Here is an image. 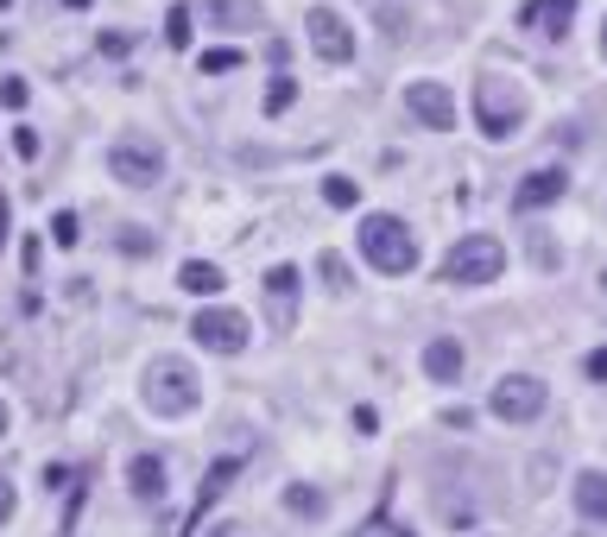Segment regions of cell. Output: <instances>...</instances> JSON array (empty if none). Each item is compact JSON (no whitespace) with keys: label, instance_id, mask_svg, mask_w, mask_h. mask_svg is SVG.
Listing matches in <instances>:
<instances>
[{"label":"cell","instance_id":"6da1fadb","mask_svg":"<svg viewBox=\"0 0 607 537\" xmlns=\"http://www.w3.org/2000/svg\"><path fill=\"white\" fill-rule=\"evenodd\" d=\"M140 398L152 418H190L197 405H203V380H197V367L178 355H159L152 367L140 373Z\"/></svg>","mask_w":607,"mask_h":537},{"label":"cell","instance_id":"7a4b0ae2","mask_svg":"<svg viewBox=\"0 0 607 537\" xmlns=\"http://www.w3.org/2000/svg\"><path fill=\"white\" fill-rule=\"evenodd\" d=\"M361 253H367L380 272H393V279L418 272V241H412V228H405L399 215H367V221H361Z\"/></svg>","mask_w":607,"mask_h":537},{"label":"cell","instance_id":"3957f363","mask_svg":"<svg viewBox=\"0 0 607 537\" xmlns=\"http://www.w3.org/2000/svg\"><path fill=\"white\" fill-rule=\"evenodd\" d=\"M475 120H481L488 140H513L526 127V89L506 82V76H481L475 82Z\"/></svg>","mask_w":607,"mask_h":537},{"label":"cell","instance_id":"277c9868","mask_svg":"<svg viewBox=\"0 0 607 537\" xmlns=\"http://www.w3.org/2000/svg\"><path fill=\"white\" fill-rule=\"evenodd\" d=\"M501 266H506V247L494 234H463L443 253V285H494Z\"/></svg>","mask_w":607,"mask_h":537},{"label":"cell","instance_id":"5b68a950","mask_svg":"<svg viewBox=\"0 0 607 537\" xmlns=\"http://www.w3.org/2000/svg\"><path fill=\"white\" fill-rule=\"evenodd\" d=\"M108 171L127 190H152V183L165 178V145L146 140V133H121V140L108 145Z\"/></svg>","mask_w":607,"mask_h":537},{"label":"cell","instance_id":"8992f818","mask_svg":"<svg viewBox=\"0 0 607 537\" xmlns=\"http://www.w3.org/2000/svg\"><path fill=\"white\" fill-rule=\"evenodd\" d=\"M544 405H551V386L532 380V373H501V380H494V398H488V411H494L501 424H532V418H544Z\"/></svg>","mask_w":607,"mask_h":537},{"label":"cell","instance_id":"52a82bcc","mask_svg":"<svg viewBox=\"0 0 607 537\" xmlns=\"http://www.w3.org/2000/svg\"><path fill=\"white\" fill-rule=\"evenodd\" d=\"M304 38H311V51H317L323 64H349L355 57V26L336 7H311L304 13Z\"/></svg>","mask_w":607,"mask_h":537},{"label":"cell","instance_id":"ba28073f","mask_svg":"<svg viewBox=\"0 0 607 537\" xmlns=\"http://www.w3.org/2000/svg\"><path fill=\"white\" fill-rule=\"evenodd\" d=\"M190 335H197L210 355H241V348L253 342V322L241 317V310H215V304H210V310H197Z\"/></svg>","mask_w":607,"mask_h":537},{"label":"cell","instance_id":"9c48e42d","mask_svg":"<svg viewBox=\"0 0 607 537\" xmlns=\"http://www.w3.org/2000/svg\"><path fill=\"white\" fill-rule=\"evenodd\" d=\"M405 114L437 127V133H450V127H456V95H450L443 82H405Z\"/></svg>","mask_w":607,"mask_h":537},{"label":"cell","instance_id":"30bf717a","mask_svg":"<svg viewBox=\"0 0 607 537\" xmlns=\"http://www.w3.org/2000/svg\"><path fill=\"white\" fill-rule=\"evenodd\" d=\"M564 190H570V178H564V165H538V171H526L519 178V190H513V209H551V203H564Z\"/></svg>","mask_w":607,"mask_h":537},{"label":"cell","instance_id":"8fae6325","mask_svg":"<svg viewBox=\"0 0 607 537\" xmlns=\"http://www.w3.org/2000/svg\"><path fill=\"white\" fill-rule=\"evenodd\" d=\"M266 317H273L279 335L298 322V266H273L266 272Z\"/></svg>","mask_w":607,"mask_h":537},{"label":"cell","instance_id":"7c38bea8","mask_svg":"<svg viewBox=\"0 0 607 537\" xmlns=\"http://www.w3.org/2000/svg\"><path fill=\"white\" fill-rule=\"evenodd\" d=\"M203 26H215V33H253V26H266V7L260 0H203Z\"/></svg>","mask_w":607,"mask_h":537},{"label":"cell","instance_id":"4fadbf2b","mask_svg":"<svg viewBox=\"0 0 607 537\" xmlns=\"http://www.w3.org/2000/svg\"><path fill=\"white\" fill-rule=\"evenodd\" d=\"M576 20V0H526V13H519V26L538 38H564Z\"/></svg>","mask_w":607,"mask_h":537},{"label":"cell","instance_id":"5bb4252c","mask_svg":"<svg viewBox=\"0 0 607 537\" xmlns=\"http://www.w3.org/2000/svg\"><path fill=\"white\" fill-rule=\"evenodd\" d=\"M463 367H468V355H463V342H456V335H430V342H425V373L437 380V386H456V380H463Z\"/></svg>","mask_w":607,"mask_h":537},{"label":"cell","instance_id":"9a60e30c","mask_svg":"<svg viewBox=\"0 0 607 537\" xmlns=\"http://www.w3.org/2000/svg\"><path fill=\"white\" fill-rule=\"evenodd\" d=\"M570 500H576V512H582V519L607 525V474H602V468H582V474H576Z\"/></svg>","mask_w":607,"mask_h":537},{"label":"cell","instance_id":"2e32d148","mask_svg":"<svg viewBox=\"0 0 607 537\" xmlns=\"http://www.w3.org/2000/svg\"><path fill=\"white\" fill-rule=\"evenodd\" d=\"M127 481H134L140 500H159V494H165V462H159V456H134V462H127Z\"/></svg>","mask_w":607,"mask_h":537},{"label":"cell","instance_id":"e0dca14e","mask_svg":"<svg viewBox=\"0 0 607 537\" xmlns=\"http://www.w3.org/2000/svg\"><path fill=\"white\" fill-rule=\"evenodd\" d=\"M178 285L190 291V297H215V291H222V266H210V259H184Z\"/></svg>","mask_w":607,"mask_h":537},{"label":"cell","instance_id":"ac0fdd59","mask_svg":"<svg viewBox=\"0 0 607 537\" xmlns=\"http://www.w3.org/2000/svg\"><path fill=\"white\" fill-rule=\"evenodd\" d=\"M317 272H323V285H329V291H349V285H355V272H349V259H342V253H323Z\"/></svg>","mask_w":607,"mask_h":537},{"label":"cell","instance_id":"d6986e66","mask_svg":"<svg viewBox=\"0 0 607 537\" xmlns=\"http://www.w3.org/2000/svg\"><path fill=\"white\" fill-rule=\"evenodd\" d=\"M355 196H361L355 178H323V203L329 209H355Z\"/></svg>","mask_w":607,"mask_h":537},{"label":"cell","instance_id":"ffe728a7","mask_svg":"<svg viewBox=\"0 0 607 537\" xmlns=\"http://www.w3.org/2000/svg\"><path fill=\"white\" fill-rule=\"evenodd\" d=\"M286 506L298 512V519H323V506H329V500H323L317 487H291V494H286Z\"/></svg>","mask_w":607,"mask_h":537},{"label":"cell","instance_id":"44dd1931","mask_svg":"<svg viewBox=\"0 0 607 537\" xmlns=\"http://www.w3.org/2000/svg\"><path fill=\"white\" fill-rule=\"evenodd\" d=\"M291 102H298V82H291V76H273V89H266V114H286Z\"/></svg>","mask_w":607,"mask_h":537},{"label":"cell","instance_id":"7402d4cb","mask_svg":"<svg viewBox=\"0 0 607 537\" xmlns=\"http://www.w3.org/2000/svg\"><path fill=\"white\" fill-rule=\"evenodd\" d=\"M190 26H197V13H190V7H172V20H165V38H172V44H190Z\"/></svg>","mask_w":607,"mask_h":537},{"label":"cell","instance_id":"603a6c76","mask_svg":"<svg viewBox=\"0 0 607 537\" xmlns=\"http://www.w3.org/2000/svg\"><path fill=\"white\" fill-rule=\"evenodd\" d=\"M51 241H58V247H76V241H83V228H76V215H71V209L51 215Z\"/></svg>","mask_w":607,"mask_h":537},{"label":"cell","instance_id":"cb8c5ba5","mask_svg":"<svg viewBox=\"0 0 607 537\" xmlns=\"http://www.w3.org/2000/svg\"><path fill=\"white\" fill-rule=\"evenodd\" d=\"M228 481H235V462H222V468H215V474H210V481H203V500H197V512L222 500V487H228Z\"/></svg>","mask_w":607,"mask_h":537},{"label":"cell","instance_id":"d4e9b609","mask_svg":"<svg viewBox=\"0 0 607 537\" xmlns=\"http://www.w3.org/2000/svg\"><path fill=\"white\" fill-rule=\"evenodd\" d=\"M241 71V51H203V76H228Z\"/></svg>","mask_w":607,"mask_h":537},{"label":"cell","instance_id":"484cf974","mask_svg":"<svg viewBox=\"0 0 607 537\" xmlns=\"http://www.w3.org/2000/svg\"><path fill=\"white\" fill-rule=\"evenodd\" d=\"M26 76H0V107H26Z\"/></svg>","mask_w":607,"mask_h":537},{"label":"cell","instance_id":"4316f807","mask_svg":"<svg viewBox=\"0 0 607 537\" xmlns=\"http://www.w3.org/2000/svg\"><path fill=\"white\" fill-rule=\"evenodd\" d=\"M121 247H127V253H152V247H159V234H146V228H121Z\"/></svg>","mask_w":607,"mask_h":537},{"label":"cell","instance_id":"83f0119b","mask_svg":"<svg viewBox=\"0 0 607 537\" xmlns=\"http://www.w3.org/2000/svg\"><path fill=\"white\" fill-rule=\"evenodd\" d=\"M13 152H20V158H38V133H33V127H13Z\"/></svg>","mask_w":607,"mask_h":537},{"label":"cell","instance_id":"f1b7e54d","mask_svg":"<svg viewBox=\"0 0 607 537\" xmlns=\"http://www.w3.org/2000/svg\"><path fill=\"white\" fill-rule=\"evenodd\" d=\"M13 506H20V494H13V481H7V474H0V525H7V519H13Z\"/></svg>","mask_w":607,"mask_h":537},{"label":"cell","instance_id":"f546056e","mask_svg":"<svg viewBox=\"0 0 607 537\" xmlns=\"http://www.w3.org/2000/svg\"><path fill=\"white\" fill-rule=\"evenodd\" d=\"M589 380H607V348H595V355H589Z\"/></svg>","mask_w":607,"mask_h":537},{"label":"cell","instance_id":"4dcf8cb0","mask_svg":"<svg viewBox=\"0 0 607 537\" xmlns=\"http://www.w3.org/2000/svg\"><path fill=\"white\" fill-rule=\"evenodd\" d=\"M355 537H387V525H380V519H374V525H361Z\"/></svg>","mask_w":607,"mask_h":537},{"label":"cell","instance_id":"1f68e13d","mask_svg":"<svg viewBox=\"0 0 607 537\" xmlns=\"http://www.w3.org/2000/svg\"><path fill=\"white\" fill-rule=\"evenodd\" d=\"M7 424H13V411H7V405H0V436H7Z\"/></svg>","mask_w":607,"mask_h":537},{"label":"cell","instance_id":"d6a6232c","mask_svg":"<svg viewBox=\"0 0 607 537\" xmlns=\"http://www.w3.org/2000/svg\"><path fill=\"white\" fill-rule=\"evenodd\" d=\"M0 241H7V196H0Z\"/></svg>","mask_w":607,"mask_h":537},{"label":"cell","instance_id":"836d02e7","mask_svg":"<svg viewBox=\"0 0 607 537\" xmlns=\"http://www.w3.org/2000/svg\"><path fill=\"white\" fill-rule=\"evenodd\" d=\"M602 57H607V20H602Z\"/></svg>","mask_w":607,"mask_h":537},{"label":"cell","instance_id":"e575fe53","mask_svg":"<svg viewBox=\"0 0 607 537\" xmlns=\"http://www.w3.org/2000/svg\"><path fill=\"white\" fill-rule=\"evenodd\" d=\"M64 7H89V0H64Z\"/></svg>","mask_w":607,"mask_h":537},{"label":"cell","instance_id":"d590c367","mask_svg":"<svg viewBox=\"0 0 607 537\" xmlns=\"http://www.w3.org/2000/svg\"><path fill=\"white\" fill-rule=\"evenodd\" d=\"M0 7H13V0H0Z\"/></svg>","mask_w":607,"mask_h":537},{"label":"cell","instance_id":"8d00e7d4","mask_svg":"<svg viewBox=\"0 0 607 537\" xmlns=\"http://www.w3.org/2000/svg\"><path fill=\"white\" fill-rule=\"evenodd\" d=\"M602 285H607V272H602Z\"/></svg>","mask_w":607,"mask_h":537}]
</instances>
